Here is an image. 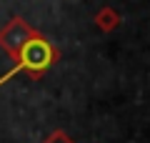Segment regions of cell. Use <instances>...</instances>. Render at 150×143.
Instances as JSON below:
<instances>
[{
	"label": "cell",
	"mask_w": 150,
	"mask_h": 143,
	"mask_svg": "<svg viewBox=\"0 0 150 143\" xmlns=\"http://www.w3.org/2000/svg\"><path fill=\"white\" fill-rule=\"evenodd\" d=\"M45 143H73V141H70V136H68V133H63V131H55V133H53V136H50Z\"/></svg>",
	"instance_id": "277c9868"
},
{
	"label": "cell",
	"mask_w": 150,
	"mask_h": 143,
	"mask_svg": "<svg viewBox=\"0 0 150 143\" xmlns=\"http://www.w3.org/2000/svg\"><path fill=\"white\" fill-rule=\"evenodd\" d=\"M93 23H95V28H98V30H103V33H112L115 28L120 25V13L115 10V8L105 5V8H100V10L95 13Z\"/></svg>",
	"instance_id": "3957f363"
},
{
	"label": "cell",
	"mask_w": 150,
	"mask_h": 143,
	"mask_svg": "<svg viewBox=\"0 0 150 143\" xmlns=\"http://www.w3.org/2000/svg\"><path fill=\"white\" fill-rule=\"evenodd\" d=\"M35 33L38 30L28 20H23L20 15L10 18V23H8L5 28H0V48H3V53H8L13 60H18L23 45H25Z\"/></svg>",
	"instance_id": "7a4b0ae2"
},
{
	"label": "cell",
	"mask_w": 150,
	"mask_h": 143,
	"mask_svg": "<svg viewBox=\"0 0 150 143\" xmlns=\"http://www.w3.org/2000/svg\"><path fill=\"white\" fill-rule=\"evenodd\" d=\"M58 58H60L58 48H55L48 38H43L40 33H35V35L23 45L20 55H18V60H15V68L25 70L30 78H40L43 73L50 70V65L58 63Z\"/></svg>",
	"instance_id": "6da1fadb"
}]
</instances>
